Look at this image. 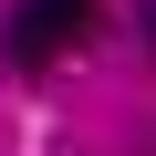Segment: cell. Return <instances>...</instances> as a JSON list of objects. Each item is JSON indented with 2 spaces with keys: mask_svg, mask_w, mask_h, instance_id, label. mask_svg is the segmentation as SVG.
<instances>
[{
  "mask_svg": "<svg viewBox=\"0 0 156 156\" xmlns=\"http://www.w3.org/2000/svg\"><path fill=\"white\" fill-rule=\"evenodd\" d=\"M83 31H94V0H11V31H0V52H11L21 73H42V62H62Z\"/></svg>",
  "mask_w": 156,
  "mask_h": 156,
  "instance_id": "cell-1",
  "label": "cell"
}]
</instances>
